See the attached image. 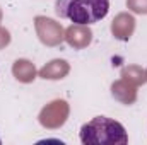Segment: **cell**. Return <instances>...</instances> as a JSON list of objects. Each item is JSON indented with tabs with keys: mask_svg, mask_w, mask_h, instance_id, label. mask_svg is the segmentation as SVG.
Wrapping results in <instances>:
<instances>
[{
	"mask_svg": "<svg viewBox=\"0 0 147 145\" xmlns=\"http://www.w3.org/2000/svg\"><path fill=\"white\" fill-rule=\"evenodd\" d=\"M110 10V0H57L55 12L62 19H69L74 24L89 26L106 17Z\"/></svg>",
	"mask_w": 147,
	"mask_h": 145,
	"instance_id": "1",
	"label": "cell"
},
{
	"mask_svg": "<svg viewBox=\"0 0 147 145\" xmlns=\"http://www.w3.org/2000/svg\"><path fill=\"white\" fill-rule=\"evenodd\" d=\"M79 137L84 145H125L128 142L125 126L106 116H96L82 125Z\"/></svg>",
	"mask_w": 147,
	"mask_h": 145,
	"instance_id": "2",
	"label": "cell"
},
{
	"mask_svg": "<svg viewBox=\"0 0 147 145\" xmlns=\"http://www.w3.org/2000/svg\"><path fill=\"white\" fill-rule=\"evenodd\" d=\"M134 22H135L134 17H130L127 14H121V15L116 17V21H113L111 29H113L115 36L118 39H128L130 34H132V31H134V26H135Z\"/></svg>",
	"mask_w": 147,
	"mask_h": 145,
	"instance_id": "3",
	"label": "cell"
},
{
	"mask_svg": "<svg viewBox=\"0 0 147 145\" xmlns=\"http://www.w3.org/2000/svg\"><path fill=\"white\" fill-rule=\"evenodd\" d=\"M14 73L19 80L28 82V80L34 79V67L26 60H17L16 65H14Z\"/></svg>",
	"mask_w": 147,
	"mask_h": 145,
	"instance_id": "4",
	"label": "cell"
},
{
	"mask_svg": "<svg viewBox=\"0 0 147 145\" xmlns=\"http://www.w3.org/2000/svg\"><path fill=\"white\" fill-rule=\"evenodd\" d=\"M62 63H65V62H63V60H55V62H51L48 67H45V68L41 70V77H43V79H62V75L67 73V68L58 70V67H60Z\"/></svg>",
	"mask_w": 147,
	"mask_h": 145,
	"instance_id": "5",
	"label": "cell"
},
{
	"mask_svg": "<svg viewBox=\"0 0 147 145\" xmlns=\"http://www.w3.org/2000/svg\"><path fill=\"white\" fill-rule=\"evenodd\" d=\"M128 5L132 7V10L147 14V0H128Z\"/></svg>",
	"mask_w": 147,
	"mask_h": 145,
	"instance_id": "6",
	"label": "cell"
},
{
	"mask_svg": "<svg viewBox=\"0 0 147 145\" xmlns=\"http://www.w3.org/2000/svg\"><path fill=\"white\" fill-rule=\"evenodd\" d=\"M0 144H2V140H0Z\"/></svg>",
	"mask_w": 147,
	"mask_h": 145,
	"instance_id": "7",
	"label": "cell"
}]
</instances>
